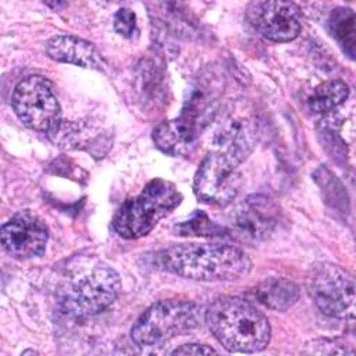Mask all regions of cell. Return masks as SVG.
I'll use <instances>...</instances> for the list:
<instances>
[{
	"mask_svg": "<svg viewBox=\"0 0 356 356\" xmlns=\"http://www.w3.org/2000/svg\"><path fill=\"white\" fill-rule=\"evenodd\" d=\"M160 268L195 281H234L249 274L248 254L227 243H184L156 256Z\"/></svg>",
	"mask_w": 356,
	"mask_h": 356,
	"instance_id": "cell-1",
	"label": "cell"
},
{
	"mask_svg": "<svg viewBox=\"0 0 356 356\" xmlns=\"http://www.w3.org/2000/svg\"><path fill=\"white\" fill-rule=\"evenodd\" d=\"M204 318L214 338L228 352L256 353L270 342L271 328L267 317L242 298L216 299L206 310Z\"/></svg>",
	"mask_w": 356,
	"mask_h": 356,
	"instance_id": "cell-2",
	"label": "cell"
},
{
	"mask_svg": "<svg viewBox=\"0 0 356 356\" xmlns=\"http://www.w3.org/2000/svg\"><path fill=\"white\" fill-rule=\"evenodd\" d=\"M182 200L174 184L156 178L142 192L125 200L113 218L114 231L125 239L147 235L157 222L168 216Z\"/></svg>",
	"mask_w": 356,
	"mask_h": 356,
	"instance_id": "cell-3",
	"label": "cell"
},
{
	"mask_svg": "<svg viewBox=\"0 0 356 356\" xmlns=\"http://www.w3.org/2000/svg\"><path fill=\"white\" fill-rule=\"evenodd\" d=\"M202 309L189 300H161L152 305L134 324L131 338L138 346H156L195 330Z\"/></svg>",
	"mask_w": 356,
	"mask_h": 356,
	"instance_id": "cell-4",
	"label": "cell"
},
{
	"mask_svg": "<svg viewBox=\"0 0 356 356\" xmlns=\"http://www.w3.org/2000/svg\"><path fill=\"white\" fill-rule=\"evenodd\" d=\"M11 104L18 120L33 131L56 132L61 124L60 103L43 76L31 75L18 82Z\"/></svg>",
	"mask_w": 356,
	"mask_h": 356,
	"instance_id": "cell-5",
	"label": "cell"
},
{
	"mask_svg": "<svg viewBox=\"0 0 356 356\" xmlns=\"http://www.w3.org/2000/svg\"><path fill=\"white\" fill-rule=\"evenodd\" d=\"M309 293L324 314L345 320L355 317V280L341 267H314L309 278Z\"/></svg>",
	"mask_w": 356,
	"mask_h": 356,
	"instance_id": "cell-6",
	"label": "cell"
},
{
	"mask_svg": "<svg viewBox=\"0 0 356 356\" xmlns=\"http://www.w3.org/2000/svg\"><path fill=\"white\" fill-rule=\"evenodd\" d=\"M239 164L235 159L217 150L206 156L193 179L196 197L209 204H229L242 186Z\"/></svg>",
	"mask_w": 356,
	"mask_h": 356,
	"instance_id": "cell-7",
	"label": "cell"
},
{
	"mask_svg": "<svg viewBox=\"0 0 356 356\" xmlns=\"http://www.w3.org/2000/svg\"><path fill=\"white\" fill-rule=\"evenodd\" d=\"M121 280L108 266H96L67 291L65 306L75 316H93L106 310L118 296Z\"/></svg>",
	"mask_w": 356,
	"mask_h": 356,
	"instance_id": "cell-8",
	"label": "cell"
},
{
	"mask_svg": "<svg viewBox=\"0 0 356 356\" xmlns=\"http://www.w3.org/2000/svg\"><path fill=\"white\" fill-rule=\"evenodd\" d=\"M250 25L273 42H289L302 31L300 10L292 1H253L246 8Z\"/></svg>",
	"mask_w": 356,
	"mask_h": 356,
	"instance_id": "cell-9",
	"label": "cell"
},
{
	"mask_svg": "<svg viewBox=\"0 0 356 356\" xmlns=\"http://www.w3.org/2000/svg\"><path fill=\"white\" fill-rule=\"evenodd\" d=\"M3 249L14 259L26 260L43 253L49 229L33 214L21 213L3 224L0 231Z\"/></svg>",
	"mask_w": 356,
	"mask_h": 356,
	"instance_id": "cell-10",
	"label": "cell"
},
{
	"mask_svg": "<svg viewBox=\"0 0 356 356\" xmlns=\"http://www.w3.org/2000/svg\"><path fill=\"white\" fill-rule=\"evenodd\" d=\"M213 145L217 152L242 163L257 142V122L250 111H228L213 134Z\"/></svg>",
	"mask_w": 356,
	"mask_h": 356,
	"instance_id": "cell-11",
	"label": "cell"
},
{
	"mask_svg": "<svg viewBox=\"0 0 356 356\" xmlns=\"http://www.w3.org/2000/svg\"><path fill=\"white\" fill-rule=\"evenodd\" d=\"M277 210L264 197L246 199L234 213V227L243 236L263 239L268 236L277 224Z\"/></svg>",
	"mask_w": 356,
	"mask_h": 356,
	"instance_id": "cell-12",
	"label": "cell"
},
{
	"mask_svg": "<svg viewBox=\"0 0 356 356\" xmlns=\"http://www.w3.org/2000/svg\"><path fill=\"white\" fill-rule=\"evenodd\" d=\"M47 56L58 63L100 70L103 60L92 43L71 35H57L46 43Z\"/></svg>",
	"mask_w": 356,
	"mask_h": 356,
	"instance_id": "cell-13",
	"label": "cell"
},
{
	"mask_svg": "<svg viewBox=\"0 0 356 356\" xmlns=\"http://www.w3.org/2000/svg\"><path fill=\"white\" fill-rule=\"evenodd\" d=\"M256 299L264 306L284 312L296 303L299 298L298 286L285 278H270L254 288Z\"/></svg>",
	"mask_w": 356,
	"mask_h": 356,
	"instance_id": "cell-14",
	"label": "cell"
},
{
	"mask_svg": "<svg viewBox=\"0 0 356 356\" xmlns=\"http://www.w3.org/2000/svg\"><path fill=\"white\" fill-rule=\"evenodd\" d=\"M349 96V86L342 79H331L317 85L307 99L313 113H330L341 106Z\"/></svg>",
	"mask_w": 356,
	"mask_h": 356,
	"instance_id": "cell-15",
	"label": "cell"
},
{
	"mask_svg": "<svg viewBox=\"0 0 356 356\" xmlns=\"http://www.w3.org/2000/svg\"><path fill=\"white\" fill-rule=\"evenodd\" d=\"M330 31L337 39L342 50L350 57H355L356 44V19L355 13L350 8H335L330 17Z\"/></svg>",
	"mask_w": 356,
	"mask_h": 356,
	"instance_id": "cell-16",
	"label": "cell"
},
{
	"mask_svg": "<svg viewBox=\"0 0 356 356\" xmlns=\"http://www.w3.org/2000/svg\"><path fill=\"white\" fill-rule=\"evenodd\" d=\"M153 139L159 149L171 156L179 154L188 143L182 140L172 122H163L153 131Z\"/></svg>",
	"mask_w": 356,
	"mask_h": 356,
	"instance_id": "cell-17",
	"label": "cell"
},
{
	"mask_svg": "<svg viewBox=\"0 0 356 356\" xmlns=\"http://www.w3.org/2000/svg\"><path fill=\"white\" fill-rule=\"evenodd\" d=\"M178 235H199V236H206V235H216V232L220 231V228L213 224L209 217L203 213L195 214L189 221L181 222L179 225L175 227Z\"/></svg>",
	"mask_w": 356,
	"mask_h": 356,
	"instance_id": "cell-18",
	"label": "cell"
},
{
	"mask_svg": "<svg viewBox=\"0 0 356 356\" xmlns=\"http://www.w3.org/2000/svg\"><path fill=\"white\" fill-rule=\"evenodd\" d=\"M114 29L124 38H131L136 31V17L129 8H120L114 15Z\"/></svg>",
	"mask_w": 356,
	"mask_h": 356,
	"instance_id": "cell-19",
	"label": "cell"
},
{
	"mask_svg": "<svg viewBox=\"0 0 356 356\" xmlns=\"http://www.w3.org/2000/svg\"><path fill=\"white\" fill-rule=\"evenodd\" d=\"M171 353L172 355H210V353H216V349L203 343H186V345H181Z\"/></svg>",
	"mask_w": 356,
	"mask_h": 356,
	"instance_id": "cell-20",
	"label": "cell"
}]
</instances>
